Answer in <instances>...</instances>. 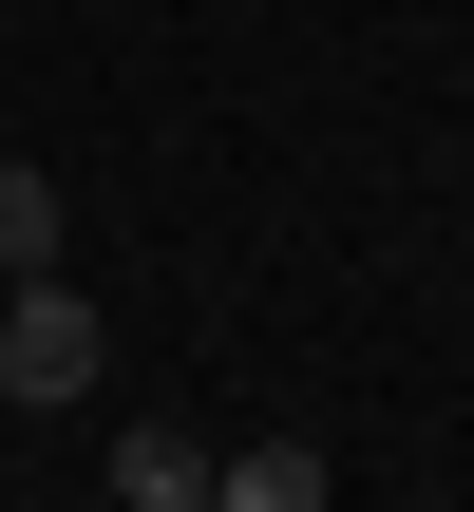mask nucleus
<instances>
[{
    "label": "nucleus",
    "mask_w": 474,
    "mask_h": 512,
    "mask_svg": "<svg viewBox=\"0 0 474 512\" xmlns=\"http://www.w3.org/2000/svg\"><path fill=\"white\" fill-rule=\"evenodd\" d=\"M95 380H114V323H95V285H76V266L0 285V399H95Z\"/></svg>",
    "instance_id": "nucleus-1"
},
{
    "label": "nucleus",
    "mask_w": 474,
    "mask_h": 512,
    "mask_svg": "<svg viewBox=\"0 0 474 512\" xmlns=\"http://www.w3.org/2000/svg\"><path fill=\"white\" fill-rule=\"evenodd\" d=\"M38 266H76V190L38 152H0V285H38Z\"/></svg>",
    "instance_id": "nucleus-2"
},
{
    "label": "nucleus",
    "mask_w": 474,
    "mask_h": 512,
    "mask_svg": "<svg viewBox=\"0 0 474 512\" xmlns=\"http://www.w3.org/2000/svg\"><path fill=\"white\" fill-rule=\"evenodd\" d=\"M114 494L133 512H209V437H190V418H133V437H114Z\"/></svg>",
    "instance_id": "nucleus-3"
},
{
    "label": "nucleus",
    "mask_w": 474,
    "mask_h": 512,
    "mask_svg": "<svg viewBox=\"0 0 474 512\" xmlns=\"http://www.w3.org/2000/svg\"><path fill=\"white\" fill-rule=\"evenodd\" d=\"M209 512H342V494H323L304 437H247V456H209Z\"/></svg>",
    "instance_id": "nucleus-4"
}]
</instances>
